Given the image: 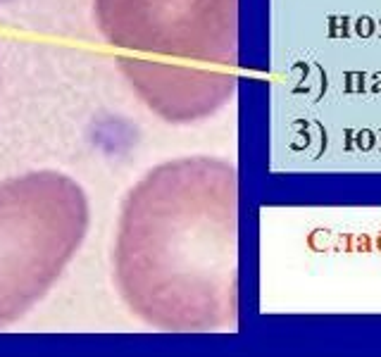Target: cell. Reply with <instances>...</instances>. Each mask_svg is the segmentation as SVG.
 <instances>
[{"label": "cell", "instance_id": "6da1fadb", "mask_svg": "<svg viewBox=\"0 0 381 357\" xmlns=\"http://www.w3.org/2000/svg\"><path fill=\"white\" fill-rule=\"evenodd\" d=\"M62 178L53 174L34 210H24L34 174L0 183V324L29 310L31 302L48 290L83 238L88 219L86 210L60 217L86 205L79 186L65 193L50 210L41 212V205Z\"/></svg>", "mask_w": 381, "mask_h": 357}, {"label": "cell", "instance_id": "7a4b0ae2", "mask_svg": "<svg viewBox=\"0 0 381 357\" xmlns=\"http://www.w3.org/2000/svg\"><path fill=\"white\" fill-rule=\"evenodd\" d=\"M14 2H22V0H0V7H5V5H14Z\"/></svg>", "mask_w": 381, "mask_h": 357}]
</instances>
